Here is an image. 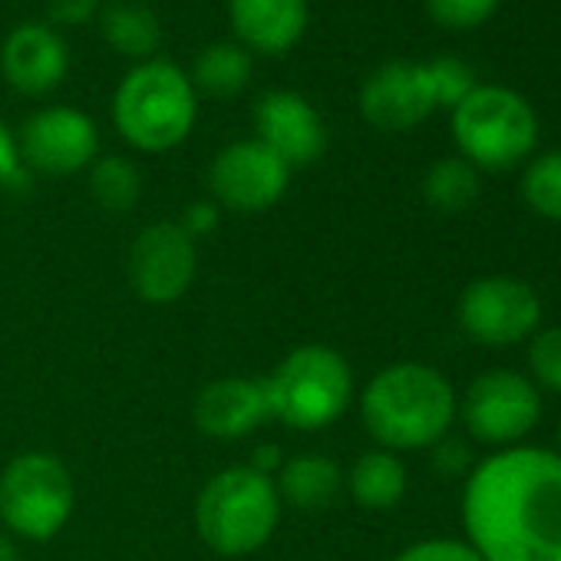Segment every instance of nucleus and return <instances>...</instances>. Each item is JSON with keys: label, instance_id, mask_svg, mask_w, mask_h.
I'll list each match as a JSON object with an SVG mask.
<instances>
[{"label": "nucleus", "instance_id": "2f4dec72", "mask_svg": "<svg viewBox=\"0 0 561 561\" xmlns=\"http://www.w3.org/2000/svg\"><path fill=\"white\" fill-rule=\"evenodd\" d=\"M179 225H182L192 238H202V234H208V231L218 228V205H215V202H192V205L185 208V215H182Z\"/></svg>", "mask_w": 561, "mask_h": 561}, {"label": "nucleus", "instance_id": "ddd939ff", "mask_svg": "<svg viewBox=\"0 0 561 561\" xmlns=\"http://www.w3.org/2000/svg\"><path fill=\"white\" fill-rule=\"evenodd\" d=\"M254 133L257 142L267 146L288 169H305L328 149V126L321 113L295 90H274L257 100Z\"/></svg>", "mask_w": 561, "mask_h": 561}, {"label": "nucleus", "instance_id": "a211bd4d", "mask_svg": "<svg viewBox=\"0 0 561 561\" xmlns=\"http://www.w3.org/2000/svg\"><path fill=\"white\" fill-rule=\"evenodd\" d=\"M280 505H295L298 512H324L331 508L341 492L347 489V479L341 466L328 456H295L285 459V466L274 476Z\"/></svg>", "mask_w": 561, "mask_h": 561}, {"label": "nucleus", "instance_id": "6ab92c4d", "mask_svg": "<svg viewBox=\"0 0 561 561\" xmlns=\"http://www.w3.org/2000/svg\"><path fill=\"white\" fill-rule=\"evenodd\" d=\"M344 479L354 502L367 512H387L407 495V466L390 449L364 453Z\"/></svg>", "mask_w": 561, "mask_h": 561}, {"label": "nucleus", "instance_id": "412c9836", "mask_svg": "<svg viewBox=\"0 0 561 561\" xmlns=\"http://www.w3.org/2000/svg\"><path fill=\"white\" fill-rule=\"evenodd\" d=\"M248 80H251V57L234 44L205 47L192 67V90L215 100H231L248 87Z\"/></svg>", "mask_w": 561, "mask_h": 561}, {"label": "nucleus", "instance_id": "aec40b11", "mask_svg": "<svg viewBox=\"0 0 561 561\" xmlns=\"http://www.w3.org/2000/svg\"><path fill=\"white\" fill-rule=\"evenodd\" d=\"M100 31H103V41L116 54L142 60V64L152 60V54L162 44L159 18L146 4H136V0H119V4L106 8L100 18Z\"/></svg>", "mask_w": 561, "mask_h": 561}, {"label": "nucleus", "instance_id": "a878e982", "mask_svg": "<svg viewBox=\"0 0 561 561\" xmlns=\"http://www.w3.org/2000/svg\"><path fill=\"white\" fill-rule=\"evenodd\" d=\"M528 370L538 390L545 387L551 393H561V328H545L531 334Z\"/></svg>", "mask_w": 561, "mask_h": 561}, {"label": "nucleus", "instance_id": "9d476101", "mask_svg": "<svg viewBox=\"0 0 561 561\" xmlns=\"http://www.w3.org/2000/svg\"><path fill=\"white\" fill-rule=\"evenodd\" d=\"M195 238L179 221L142 228L129 248V285L146 305H175L195 280Z\"/></svg>", "mask_w": 561, "mask_h": 561}, {"label": "nucleus", "instance_id": "f8f14e48", "mask_svg": "<svg viewBox=\"0 0 561 561\" xmlns=\"http://www.w3.org/2000/svg\"><path fill=\"white\" fill-rule=\"evenodd\" d=\"M24 165L44 175H73L96 159V123L73 106H47L24 123L21 133Z\"/></svg>", "mask_w": 561, "mask_h": 561}, {"label": "nucleus", "instance_id": "1a4fd4ad", "mask_svg": "<svg viewBox=\"0 0 561 561\" xmlns=\"http://www.w3.org/2000/svg\"><path fill=\"white\" fill-rule=\"evenodd\" d=\"M459 328L482 347H515L541 324V298L522 277H476L459 295Z\"/></svg>", "mask_w": 561, "mask_h": 561}, {"label": "nucleus", "instance_id": "bb28decb", "mask_svg": "<svg viewBox=\"0 0 561 561\" xmlns=\"http://www.w3.org/2000/svg\"><path fill=\"white\" fill-rule=\"evenodd\" d=\"M426 11L439 27L472 31L499 11V0H426Z\"/></svg>", "mask_w": 561, "mask_h": 561}, {"label": "nucleus", "instance_id": "cd10ccee", "mask_svg": "<svg viewBox=\"0 0 561 561\" xmlns=\"http://www.w3.org/2000/svg\"><path fill=\"white\" fill-rule=\"evenodd\" d=\"M393 561H482L469 541L459 538H426L403 548Z\"/></svg>", "mask_w": 561, "mask_h": 561}, {"label": "nucleus", "instance_id": "c756f323", "mask_svg": "<svg viewBox=\"0 0 561 561\" xmlns=\"http://www.w3.org/2000/svg\"><path fill=\"white\" fill-rule=\"evenodd\" d=\"M27 185V165L21 159V146L14 133L0 123V188H24Z\"/></svg>", "mask_w": 561, "mask_h": 561}, {"label": "nucleus", "instance_id": "39448f33", "mask_svg": "<svg viewBox=\"0 0 561 561\" xmlns=\"http://www.w3.org/2000/svg\"><path fill=\"white\" fill-rule=\"evenodd\" d=\"M277 518V485L251 466H228L215 472L195 502V528L202 541L225 558L257 551L274 535Z\"/></svg>", "mask_w": 561, "mask_h": 561}, {"label": "nucleus", "instance_id": "7c9ffc66", "mask_svg": "<svg viewBox=\"0 0 561 561\" xmlns=\"http://www.w3.org/2000/svg\"><path fill=\"white\" fill-rule=\"evenodd\" d=\"M100 11V0H47V18L60 27H77L93 21Z\"/></svg>", "mask_w": 561, "mask_h": 561}, {"label": "nucleus", "instance_id": "423d86ee", "mask_svg": "<svg viewBox=\"0 0 561 561\" xmlns=\"http://www.w3.org/2000/svg\"><path fill=\"white\" fill-rule=\"evenodd\" d=\"M453 139L469 165L505 172L531 156L538 116L531 103L508 87H476L453 110Z\"/></svg>", "mask_w": 561, "mask_h": 561}, {"label": "nucleus", "instance_id": "473e14b6", "mask_svg": "<svg viewBox=\"0 0 561 561\" xmlns=\"http://www.w3.org/2000/svg\"><path fill=\"white\" fill-rule=\"evenodd\" d=\"M248 466H251V469H257L261 476H271V479H274V476H277V469L285 466V459L277 456V446H257V449H254V459H251Z\"/></svg>", "mask_w": 561, "mask_h": 561}, {"label": "nucleus", "instance_id": "20e7f679", "mask_svg": "<svg viewBox=\"0 0 561 561\" xmlns=\"http://www.w3.org/2000/svg\"><path fill=\"white\" fill-rule=\"evenodd\" d=\"M198 96L192 80L172 60H146L133 67L116 96L113 119L123 139L142 152L175 149L195 126Z\"/></svg>", "mask_w": 561, "mask_h": 561}, {"label": "nucleus", "instance_id": "f257e3e1", "mask_svg": "<svg viewBox=\"0 0 561 561\" xmlns=\"http://www.w3.org/2000/svg\"><path fill=\"white\" fill-rule=\"evenodd\" d=\"M462 525L482 561H561V456L541 446L485 456L466 476Z\"/></svg>", "mask_w": 561, "mask_h": 561}, {"label": "nucleus", "instance_id": "f3484780", "mask_svg": "<svg viewBox=\"0 0 561 561\" xmlns=\"http://www.w3.org/2000/svg\"><path fill=\"white\" fill-rule=\"evenodd\" d=\"M234 37L267 57L288 54L308 31V0H228Z\"/></svg>", "mask_w": 561, "mask_h": 561}, {"label": "nucleus", "instance_id": "b1692460", "mask_svg": "<svg viewBox=\"0 0 561 561\" xmlns=\"http://www.w3.org/2000/svg\"><path fill=\"white\" fill-rule=\"evenodd\" d=\"M522 198L535 215L561 221V149L528 162L522 172Z\"/></svg>", "mask_w": 561, "mask_h": 561}, {"label": "nucleus", "instance_id": "9b49d317", "mask_svg": "<svg viewBox=\"0 0 561 561\" xmlns=\"http://www.w3.org/2000/svg\"><path fill=\"white\" fill-rule=\"evenodd\" d=\"M288 179L291 169L257 139L225 146L208 169L215 205L238 215H254L277 205L280 195L288 192Z\"/></svg>", "mask_w": 561, "mask_h": 561}, {"label": "nucleus", "instance_id": "c85d7f7f", "mask_svg": "<svg viewBox=\"0 0 561 561\" xmlns=\"http://www.w3.org/2000/svg\"><path fill=\"white\" fill-rule=\"evenodd\" d=\"M433 453V469L446 479H459V476H469L472 472V456H469V446L459 443V439H449L443 436L436 446H430Z\"/></svg>", "mask_w": 561, "mask_h": 561}, {"label": "nucleus", "instance_id": "6e6552de", "mask_svg": "<svg viewBox=\"0 0 561 561\" xmlns=\"http://www.w3.org/2000/svg\"><path fill=\"white\" fill-rule=\"evenodd\" d=\"M462 423L472 439L485 446H522L541 423V390L518 370H482L459 403Z\"/></svg>", "mask_w": 561, "mask_h": 561}, {"label": "nucleus", "instance_id": "0eeeda50", "mask_svg": "<svg viewBox=\"0 0 561 561\" xmlns=\"http://www.w3.org/2000/svg\"><path fill=\"white\" fill-rule=\"evenodd\" d=\"M70 469L50 453H21L0 472V518L31 541H50L73 515Z\"/></svg>", "mask_w": 561, "mask_h": 561}, {"label": "nucleus", "instance_id": "72a5a7b5", "mask_svg": "<svg viewBox=\"0 0 561 561\" xmlns=\"http://www.w3.org/2000/svg\"><path fill=\"white\" fill-rule=\"evenodd\" d=\"M0 561H21V551H18V545H14L8 535H0Z\"/></svg>", "mask_w": 561, "mask_h": 561}, {"label": "nucleus", "instance_id": "7ed1b4c3", "mask_svg": "<svg viewBox=\"0 0 561 561\" xmlns=\"http://www.w3.org/2000/svg\"><path fill=\"white\" fill-rule=\"evenodd\" d=\"M261 383L267 413L298 433L334 426L354 400L351 364L324 344L295 347Z\"/></svg>", "mask_w": 561, "mask_h": 561}, {"label": "nucleus", "instance_id": "5701e85b", "mask_svg": "<svg viewBox=\"0 0 561 561\" xmlns=\"http://www.w3.org/2000/svg\"><path fill=\"white\" fill-rule=\"evenodd\" d=\"M90 195L106 211H129L142 195V175L129 159L106 156L90 169Z\"/></svg>", "mask_w": 561, "mask_h": 561}, {"label": "nucleus", "instance_id": "393cba45", "mask_svg": "<svg viewBox=\"0 0 561 561\" xmlns=\"http://www.w3.org/2000/svg\"><path fill=\"white\" fill-rule=\"evenodd\" d=\"M426 73H430V87H433L436 106L456 110L479 87L472 67L466 60H459V57H436V60L426 64Z\"/></svg>", "mask_w": 561, "mask_h": 561}, {"label": "nucleus", "instance_id": "f704fd0d", "mask_svg": "<svg viewBox=\"0 0 561 561\" xmlns=\"http://www.w3.org/2000/svg\"><path fill=\"white\" fill-rule=\"evenodd\" d=\"M558 456H561V420H558Z\"/></svg>", "mask_w": 561, "mask_h": 561}, {"label": "nucleus", "instance_id": "4468645a", "mask_svg": "<svg viewBox=\"0 0 561 561\" xmlns=\"http://www.w3.org/2000/svg\"><path fill=\"white\" fill-rule=\"evenodd\" d=\"M436 110L426 64L390 60L367 77L360 90V113L380 133H407Z\"/></svg>", "mask_w": 561, "mask_h": 561}, {"label": "nucleus", "instance_id": "4be33fe9", "mask_svg": "<svg viewBox=\"0 0 561 561\" xmlns=\"http://www.w3.org/2000/svg\"><path fill=\"white\" fill-rule=\"evenodd\" d=\"M479 169L469 165L462 156L439 159L423 175V198L443 215L466 211L479 198Z\"/></svg>", "mask_w": 561, "mask_h": 561}, {"label": "nucleus", "instance_id": "f03ea898", "mask_svg": "<svg viewBox=\"0 0 561 561\" xmlns=\"http://www.w3.org/2000/svg\"><path fill=\"white\" fill-rule=\"evenodd\" d=\"M459 413L453 383L426 364H390L360 393V420L367 433L390 453L430 449Z\"/></svg>", "mask_w": 561, "mask_h": 561}, {"label": "nucleus", "instance_id": "2eb2a0df", "mask_svg": "<svg viewBox=\"0 0 561 561\" xmlns=\"http://www.w3.org/2000/svg\"><path fill=\"white\" fill-rule=\"evenodd\" d=\"M0 70L8 83L24 96H47L54 93L70 70V54L64 37L47 24H24L18 27L0 50Z\"/></svg>", "mask_w": 561, "mask_h": 561}, {"label": "nucleus", "instance_id": "dca6fc26", "mask_svg": "<svg viewBox=\"0 0 561 561\" xmlns=\"http://www.w3.org/2000/svg\"><path fill=\"white\" fill-rule=\"evenodd\" d=\"M195 426L211 439H241L254 433L267 413L264 383L254 377H221L198 390L192 407Z\"/></svg>", "mask_w": 561, "mask_h": 561}]
</instances>
